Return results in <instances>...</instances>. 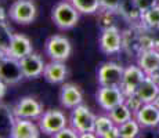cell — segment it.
I'll use <instances>...</instances> for the list:
<instances>
[{"mask_svg":"<svg viewBox=\"0 0 159 138\" xmlns=\"http://www.w3.org/2000/svg\"><path fill=\"white\" fill-rule=\"evenodd\" d=\"M147 78V73L140 68L139 65H130L125 69L123 79H122L120 88L123 91L125 96H131L136 93V90L139 88V86L141 84V82Z\"/></svg>","mask_w":159,"mask_h":138,"instance_id":"obj_11","label":"cell"},{"mask_svg":"<svg viewBox=\"0 0 159 138\" xmlns=\"http://www.w3.org/2000/svg\"><path fill=\"white\" fill-rule=\"evenodd\" d=\"M13 113L15 118L40 119V116L43 115V106L33 97H24L15 104Z\"/></svg>","mask_w":159,"mask_h":138,"instance_id":"obj_8","label":"cell"},{"mask_svg":"<svg viewBox=\"0 0 159 138\" xmlns=\"http://www.w3.org/2000/svg\"><path fill=\"white\" fill-rule=\"evenodd\" d=\"M123 0H100V10L118 11Z\"/></svg>","mask_w":159,"mask_h":138,"instance_id":"obj_29","label":"cell"},{"mask_svg":"<svg viewBox=\"0 0 159 138\" xmlns=\"http://www.w3.org/2000/svg\"><path fill=\"white\" fill-rule=\"evenodd\" d=\"M6 55H7V54H6V53H4V51H3V50H0V61H2V60H3V58H4V57H6Z\"/></svg>","mask_w":159,"mask_h":138,"instance_id":"obj_36","label":"cell"},{"mask_svg":"<svg viewBox=\"0 0 159 138\" xmlns=\"http://www.w3.org/2000/svg\"><path fill=\"white\" fill-rule=\"evenodd\" d=\"M140 24L144 28H147V29L158 28L159 26V4H155L152 7H149L148 10L143 11Z\"/></svg>","mask_w":159,"mask_h":138,"instance_id":"obj_22","label":"cell"},{"mask_svg":"<svg viewBox=\"0 0 159 138\" xmlns=\"http://www.w3.org/2000/svg\"><path fill=\"white\" fill-rule=\"evenodd\" d=\"M97 102L104 110H111L119 104H123L126 100V96L123 94L120 87H114V86H101L96 94Z\"/></svg>","mask_w":159,"mask_h":138,"instance_id":"obj_6","label":"cell"},{"mask_svg":"<svg viewBox=\"0 0 159 138\" xmlns=\"http://www.w3.org/2000/svg\"><path fill=\"white\" fill-rule=\"evenodd\" d=\"M131 113L133 112L130 110V108L123 102L109 110V118L114 120V123L116 126H119V124L125 123V122H127L129 119H131Z\"/></svg>","mask_w":159,"mask_h":138,"instance_id":"obj_23","label":"cell"},{"mask_svg":"<svg viewBox=\"0 0 159 138\" xmlns=\"http://www.w3.org/2000/svg\"><path fill=\"white\" fill-rule=\"evenodd\" d=\"M66 76H68V68L62 61H51L46 64L43 70V78L46 79V82L51 84H58V83L65 82Z\"/></svg>","mask_w":159,"mask_h":138,"instance_id":"obj_16","label":"cell"},{"mask_svg":"<svg viewBox=\"0 0 159 138\" xmlns=\"http://www.w3.org/2000/svg\"><path fill=\"white\" fill-rule=\"evenodd\" d=\"M115 126L114 120L109 116H98L96 119V127H94V133L97 137H102L109 128H112Z\"/></svg>","mask_w":159,"mask_h":138,"instance_id":"obj_27","label":"cell"},{"mask_svg":"<svg viewBox=\"0 0 159 138\" xmlns=\"http://www.w3.org/2000/svg\"><path fill=\"white\" fill-rule=\"evenodd\" d=\"M125 104L129 106L131 112L136 113L137 110H139V109L143 106V104H144V102H143V101L140 100V98L137 97L136 94H131V96H127V97H126V100H125Z\"/></svg>","mask_w":159,"mask_h":138,"instance_id":"obj_28","label":"cell"},{"mask_svg":"<svg viewBox=\"0 0 159 138\" xmlns=\"http://www.w3.org/2000/svg\"><path fill=\"white\" fill-rule=\"evenodd\" d=\"M154 102H155V105H157V106H158V108H159V94H158L157 100H155V101H154Z\"/></svg>","mask_w":159,"mask_h":138,"instance_id":"obj_37","label":"cell"},{"mask_svg":"<svg viewBox=\"0 0 159 138\" xmlns=\"http://www.w3.org/2000/svg\"><path fill=\"white\" fill-rule=\"evenodd\" d=\"M8 17L14 22L21 25H28L33 22L36 17V6L32 0H15L10 6Z\"/></svg>","mask_w":159,"mask_h":138,"instance_id":"obj_2","label":"cell"},{"mask_svg":"<svg viewBox=\"0 0 159 138\" xmlns=\"http://www.w3.org/2000/svg\"><path fill=\"white\" fill-rule=\"evenodd\" d=\"M32 53V43L25 35L14 33L13 40H11L10 48L7 51L8 57H13L15 60H21L22 57Z\"/></svg>","mask_w":159,"mask_h":138,"instance_id":"obj_17","label":"cell"},{"mask_svg":"<svg viewBox=\"0 0 159 138\" xmlns=\"http://www.w3.org/2000/svg\"><path fill=\"white\" fill-rule=\"evenodd\" d=\"M13 36L14 33H11V29L7 25V22L6 21H0V50H3L6 54H7L8 48H10Z\"/></svg>","mask_w":159,"mask_h":138,"instance_id":"obj_25","label":"cell"},{"mask_svg":"<svg viewBox=\"0 0 159 138\" xmlns=\"http://www.w3.org/2000/svg\"><path fill=\"white\" fill-rule=\"evenodd\" d=\"M44 50L46 54L51 58V61H62L64 62L71 55L72 47L65 36L54 35L51 38H48V40L46 42Z\"/></svg>","mask_w":159,"mask_h":138,"instance_id":"obj_4","label":"cell"},{"mask_svg":"<svg viewBox=\"0 0 159 138\" xmlns=\"http://www.w3.org/2000/svg\"><path fill=\"white\" fill-rule=\"evenodd\" d=\"M65 126L66 116L64 115V112H61L58 109L46 110L40 116V120H39V128H40L42 133L51 134V136H54L60 130H62Z\"/></svg>","mask_w":159,"mask_h":138,"instance_id":"obj_7","label":"cell"},{"mask_svg":"<svg viewBox=\"0 0 159 138\" xmlns=\"http://www.w3.org/2000/svg\"><path fill=\"white\" fill-rule=\"evenodd\" d=\"M24 78L22 69L20 65V60H15L13 57L6 55L0 61V80L6 84H15Z\"/></svg>","mask_w":159,"mask_h":138,"instance_id":"obj_9","label":"cell"},{"mask_svg":"<svg viewBox=\"0 0 159 138\" xmlns=\"http://www.w3.org/2000/svg\"><path fill=\"white\" fill-rule=\"evenodd\" d=\"M79 13L80 11L73 6V3L69 2H60L53 7V18L54 24L60 28V29H71L78 24L79 21Z\"/></svg>","mask_w":159,"mask_h":138,"instance_id":"obj_1","label":"cell"},{"mask_svg":"<svg viewBox=\"0 0 159 138\" xmlns=\"http://www.w3.org/2000/svg\"><path fill=\"white\" fill-rule=\"evenodd\" d=\"M15 116L13 110H10L6 105L0 104V137H10L13 130Z\"/></svg>","mask_w":159,"mask_h":138,"instance_id":"obj_20","label":"cell"},{"mask_svg":"<svg viewBox=\"0 0 159 138\" xmlns=\"http://www.w3.org/2000/svg\"><path fill=\"white\" fill-rule=\"evenodd\" d=\"M97 116L93 115L90 109L86 105H78L72 109L71 122L72 127L78 133H94Z\"/></svg>","mask_w":159,"mask_h":138,"instance_id":"obj_3","label":"cell"},{"mask_svg":"<svg viewBox=\"0 0 159 138\" xmlns=\"http://www.w3.org/2000/svg\"><path fill=\"white\" fill-rule=\"evenodd\" d=\"M40 136V128L30 119L15 118L13 130H11V138H38Z\"/></svg>","mask_w":159,"mask_h":138,"instance_id":"obj_15","label":"cell"},{"mask_svg":"<svg viewBox=\"0 0 159 138\" xmlns=\"http://www.w3.org/2000/svg\"><path fill=\"white\" fill-rule=\"evenodd\" d=\"M0 21H6V17H4V13H3L2 7H0Z\"/></svg>","mask_w":159,"mask_h":138,"instance_id":"obj_35","label":"cell"},{"mask_svg":"<svg viewBox=\"0 0 159 138\" xmlns=\"http://www.w3.org/2000/svg\"><path fill=\"white\" fill-rule=\"evenodd\" d=\"M116 11H111V10H102L101 15H100V20H101V25L102 29L104 28H108L114 25V14Z\"/></svg>","mask_w":159,"mask_h":138,"instance_id":"obj_30","label":"cell"},{"mask_svg":"<svg viewBox=\"0 0 159 138\" xmlns=\"http://www.w3.org/2000/svg\"><path fill=\"white\" fill-rule=\"evenodd\" d=\"M158 83H159V82H158Z\"/></svg>","mask_w":159,"mask_h":138,"instance_id":"obj_38","label":"cell"},{"mask_svg":"<svg viewBox=\"0 0 159 138\" xmlns=\"http://www.w3.org/2000/svg\"><path fill=\"white\" fill-rule=\"evenodd\" d=\"M125 68L116 62H104L98 68L97 79L100 86H114L120 87L122 79H123Z\"/></svg>","mask_w":159,"mask_h":138,"instance_id":"obj_5","label":"cell"},{"mask_svg":"<svg viewBox=\"0 0 159 138\" xmlns=\"http://www.w3.org/2000/svg\"><path fill=\"white\" fill-rule=\"evenodd\" d=\"M83 101V94H82L80 88L73 83H65L61 87L60 91V102L62 106L68 109H73L75 106L80 105Z\"/></svg>","mask_w":159,"mask_h":138,"instance_id":"obj_14","label":"cell"},{"mask_svg":"<svg viewBox=\"0 0 159 138\" xmlns=\"http://www.w3.org/2000/svg\"><path fill=\"white\" fill-rule=\"evenodd\" d=\"M100 48L105 54H116L122 50V33L115 25L102 29L100 36Z\"/></svg>","mask_w":159,"mask_h":138,"instance_id":"obj_10","label":"cell"},{"mask_svg":"<svg viewBox=\"0 0 159 138\" xmlns=\"http://www.w3.org/2000/svg\"><path fill=\"white\" fill-rule=\"evenodd\" d=\"M101 138H120V136H119V127L115 124L114 127L109 128V130L107 131Z\"/></svg>","mask_w":159,"mask_h":138,"instance_id":"obj_33","label":"cell"},{"mask_svg":"<svg viewBox=\"0 0 159 138\" xmlns=\"http://www.w3.org/2000/svg\"><path fill=\"white\" fill-rule=\"evenodd\" d=\"M72 3L83 14H94L100 10V0H72Z\"/></svg>","mask_w":159,"mask_h":138,"instance_id":"obj_26","label":"cell"},{"mask_svg":"<svg viewBox=\"0 0 159 138\" xmlns=\"http://www.w3.org/2000/svg\"><path fill=\"white\" fill-rule=\"evenodd\" d=\"M20 65H21V69H22L24 78L35 79V78H39L40 75H43L46 64L43 62V58H42L40 55L30 53V54L21 58Z\"/></svg>","mask_w":159,"mask_h":138,"instance_id":"obj_12","label":"cell"},{"mask_svg":"<svg viewBox=\"0 0 159 138\" xmlns=\"http://www.w3.org/2000/svg\"><path fill=\"white\" fill-rule=\"evenodd\" d=\"M6 88H7V84H6L3 80H0V100H2L3 97H4L6 94Z\"/></svg>","mask_w":159,"mask_h":138,"instance_id":"obj_34","label":"cell"},{"mask_svg":"<svg viewBox=\"0 0 159 138\" xmlns=\"http://www.w3.org/2000/svg\"><path fill=\"white\" fill-rule=\"evenodd\" d=\"M145 29H147V28H145ZM147 32H148L149 36H151L155 48H159V26L158 28H152V29H147Z\"/></svg>","mask_w":159,"mask_h":138,"instance_id":"obj_32","label":"cell"},{"mask_svg":"<svg viewBox=\"0 0 159 138\" xmlns=\"http://www.w3.org/2000/svg\"><path fill=\"white\" fill-rule=\"evenodd\" d=\"M136 120L141 127H157L159 124V108L155 102L143 104V106L136 112Z\"/></svg>","mask_w":159,"mask_h":138,"instance_id":"obj_13","label":"cell"},{"mask_svg":"<svg viewBox=\"0 0 159 138\" xmlns=\"http://www.w3.org/2000/svg\"><path fill=\"white\" fill-rule=\"evenodd\" d=\"M119 136L122 138H134L140 131V123L136 119H129L127 122L119 124Z\"/></svg>","mask_w":159,"mask_h":138,"instance_id":"obj_24","label":"cell"},{"mask_svg":"<svg viewBox=\"0 0 159 138\" xmlns=\"http://www.w3.org/2000/svg\"><path fill=\"white\" fill-rule=\"evenodd\" d=\"M139 66L147 75L159 70V50L158 48H149L139 53Z\"/></svg>","mask_w":159,"mask_h":138,"instance_id":"obj_18","label":"cell"},{"mask_svg":"<svg viewBox=\"0 0 159 138\" xmlns=\"http://www.w3.org/2000/svg\"><path fill=\"white\" fill-rule=\"evenodd\" d=\"M54 137H56V138H78L79 134H78V131H76L73 127L72 128H68L65 126L62 130H60L58 133L54 134Z\"/></svg>","mask_w":159,"mask_h":138,"instance_id":"obj_31","label":"cell"},{"mask_svg":"<svg viewBox=\"0 0 159 138\" xmlns=\"http://www.w3.org/2000/svg\"><path fill=\"white\" fill-rule=\"evenodd\" d=\"M118 13H120L126 20L133 21V22L137 20H141V10L136 0H123Z\"/></svg>","mask_w":159,"mask_h":138,"instance_id":"obj_21","label":"cell"},{"mask_svg":"<svg viewBox=\"0 0 159 138\" xmlns=\"http://www.w3.org/2000/svg\"><path fill=\"white\" fill-rule=\"evenodd\" d=\"M134 94L144 104L154 102L159 94V83L157 80H154L152 78H149V76H147L144 80L141 82V84L139 86V88L136 90Z\"/></svg>","mask_w":159,"mask_h":138,"instance_id":"obj_19","label":"cell"}]
</instances>
